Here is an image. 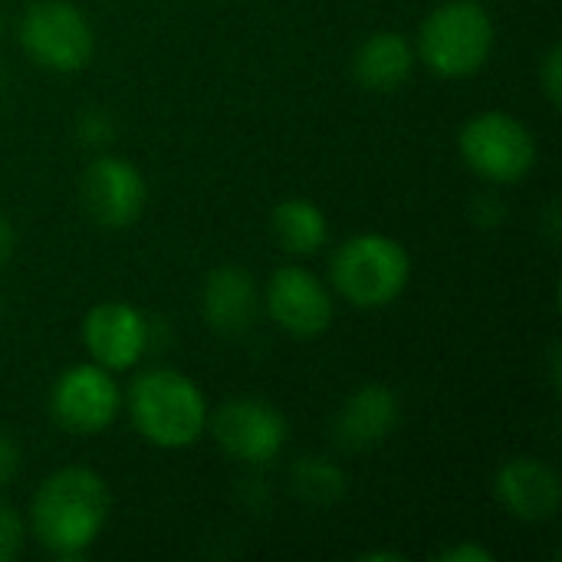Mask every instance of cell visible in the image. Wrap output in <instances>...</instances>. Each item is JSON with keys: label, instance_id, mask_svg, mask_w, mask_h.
Wrapping results in <instances>:
<instances>
[{"label": "cell", "instance_id": "obj_1", "mask_svg": "<svg viewBox=\"0 0 562 562\" xmlns=\"http://www.w3.org/2000/svg\"><path fill=\"white\" fill-rule=\"evenodd\" d=\"M109 487L89 468H63L49 474L30 504L33 537L59 560L82 557L109 520Z\"/></svg>", "mask_w": 562, "mask_h": 562}, {"label": "cell", "instance_id": "obj_2", "mask_svg": "<svg viewBox=\"0 0 562 562\" xmlns=\"http://www.w3.org/2000/svg\"><path fill=\"white\" fill-rule=\"evenodd\" d=\"M128 415L138 435L158 448H188L207 428L204 392L175 369H151L128 389Z\"/></svg>", "mask_w": 562, "mask_h": 562}, {"label": "cell", "instance_id": "obj_3", "mask_svg": "<svg viewBox=\"0 0 562 562\" xmlns=\"http://www.w3.org/2000/svg\"><path fill=\"white\" fill-rule=\"evenodd\" d=\"M494 36V20L481 0H448L425 16L415 56L441 79H464L484 69Z\"/></svg>", "mask_w": 562, "mask_h": 562}, {"label": "cell", "instance_id": "obj_4", "mask_svg": "<svg viewBox=\"0 0 562 562\" xmlns=\"http://www.w3.org/2000/svg\"><path fill=\"white\" fill-rule=\"evenodd\" d=\"M412 280L408 250L389 234L349 237L333 257V286L359 310L395 303Z\"/></svg>", "mask_w": 562, "mask_h": 562}, {"label": "cell", "instance_id": "obj_5", "mask_svg": "<svg viewBox=\"0 0 562 562\" xmlns=\"http://www.w3.org/2000/svg\"><path fill=\"white\" fill-rule=\"evenodd\" d=\"M20 43L26 56L49 72H79L95 53L92 23L69 0H40L26 7Z\"/></svg>", "mask_w": 562, "mask_h": 562}, {"label": "cell", "instance_id": "obj_6", "mask_svg": "<svg viewBox=\"0 0 562 562\" xmlns=\"http://www.w3.org/2000/svg\"><path fill=\"white\" fill-rule=\"evenodd\" d=\"M464 161L494 184H514L537 165V138L507 112H481L461 128Z\"/></svg>", "mask_w": 562, "mask_h": 562}, {"label": "cell", "instance_id": "obj_7", "mask_svg": "<svg viewBox=\"0 0 562 562\" xmlns=\"http://www.w3.org/2000/svg\"><path fill=\"white\" fill-rule=\"evenodd\" d=\"M119 408H122V392L112 372L95 362L66 369L49 392L53 422L69 435L105 431L115 422Z\"/></svg>", "mask_w": 562, "mask_h": 562}, {"label": "cell", "instance_id": "obj_8", "mask_svg": "<svg viewBox=\"0 0 562 562\" xmlns=\"http://www.w3.org/2000/svg\"><path fill=\"white\" fill-rule=\"evenodd\" d=\"M207 425L214 441L240 464H270L290 438L286 418L263 398H231Z\"/></svg>", "mask_w": 562, "mask_h": 562}, {"label": "cell", "instance_id": "obj_9", "mask_svg": "<svg viewBox=\"0 0 562 562\" xmlns=\"http://www.w3.org/2000/svg\"><path fill=\"white\" fill-rule=\"evenodd\" d=\"M145 178L128 158L102 155L82 175V204L99 227L119 231L135 224L145 211Z\"/></svg>", "mask_w": 562, "mask_h": 562}, {"label": "cell", "instance_id": "obj_10", "mask_svg": "<svg viewBox=\"0 0 562 562\" xmlns=\"http://www.w3.org/2000/svg\"><path fill=\"white\" fill-rule=\"evenodd\" d=\"M263 303L270 319L296 339L323 336L333 323V296L326 283L303 267H280L267 283Z\"/></svg>", "mask_w": 562, "mask_h": 562}, {"label": "cell", "instance_id": "obj_11", "mask_svg": "<svg viewBox=\"0 0 562 562\" xmlns=\"http://www.w3.org/2000/svg\"><path fill=\"white\" fill-rule=\"evenodd\" d=\"M82 342L95 366L109 372H125L148 349V323L132 303L109 300L86 313Z\"/></svg>", "mask_w": 562, "mask_h": 562}, {"label": "cell", "instance_id": "obj_12", "mask_svg": "<svg viewBox=\"0 0 562 562\" xmlns=\"http://www.w3.org/2000/svg\"><path fill=\"white\" fill-rule=\"evenodd\" d=\"M497 501L507 514H514L524 524H543L557 517L562 501L560 474L537 458H514L497 471L494 481Z\"/></svg>", "mask_w": 562, "mask_h": 562}, {"label": "cell", "instance_id": "obj_13", "mask_svg": "<svg viewBox=\"0 0 562 562\" xmlns=\"http://www.w3.org/2000/svg\"><path fill=\"white\" fill-rule=\"evenodd\" d=\"M398 418L402 405L389 385H362L342 402L333 422V435L346 451H366L382 445L398 428Z\"/></svg>", "mask_w": 562, "mask_h": 562}, {"label": "cell", "instance_id": "obj_14", "mask_svg": "<svg viewBox=\"0 0 562 562\" xmlns=\"http://www.w3.org/2000/svg\"><path fill=\"white\" fill-rule=\"evenodd\" d=\"M204 319L217 336H244L260 313V293L250 277V270L227 263L207 273L204 293H201Z\"/></svg>", "mask_w": 562, "mask_h": 562}, {"label": "cell", "instance_id": "obj_15", "mask_svg": "<svg viewBox=\"0 0 562 562\" xmlns=\"http://www.w3.org/2000/svg\"><path fill=\"white\" fill-rule=\"evenodd\" d=\"M412 72H415V49L395 30L372 33L352 59V76L369 92H395L412 79Z\"/></svg>", "mask_w": 562, "mask_h": 562}, {"label": "cell", "instance_id": "obj_16", "mask_svg": "<svg viewBox=\"0 0 562 562\" xmlns=\"http://www.w3.org/2000/svg\"><path fill=\"white\" fill-rule=\"evenodd\" d=\"M273 234L283 244V250L296 257H310L329 240V224H326V214L313 201L290 198V201H280L273 211Z\"/></svg>", "mask_w": 562, "mask_h": 562}, {"label": "cell", "instance_id": "obj_17", "mask_svg": "<svg viewBox=\"0 0 562 562\" xmlns=\"http://www.w3.org/2000/svg\"><path fill=\"white\" fill-rule=\"evenodd\" d=\"M290 484H293V494L313 507H323V504H333L346 494V474L326 461V458H303L293 464V474H290Z\"/></svg>", "mask_w": 562, "mask_h": 562}, {"label": "cell", "instance_id": "obj_18", "mask_svg": "<svg viewBox=\"0 0 562 562\" xmlns=\"http://www.w3.org/2000/svg\"><path fill=\"white\" fill-rule=\"evenodd\" d=\"M26 540V527L20 520V514L0 497V562H10L20 557Z\"/></svg>", "mask_w": 562, "mask_h": 562}, {"label": "cell", "instance_id": "obj_19", "mask_svg": "<svg viewBox=\"0 0 562 562\" xmlns=\"http://www.w3.org/2000/svg\"><path fill=\"white\" fill-rule=\"evenodd\" d=\"M540 82H543V92L550 99V105H560L562 99V49L553 43L543 56V66H540Z\"/></svg>", "mask_w": 562, "mask_h": 562}, {"label": "cell", "instance_id": "obj_20", "mask_svg": "<svg viewBox=\"0 0 562 562\" xmlns=\"http://www.w3.org/2000/svg\"><path fill=\"white\" fill-rule=\"evenodd\" d=\"M16 471H20V448L13 438L0 431V487H7L16 477Z\"/></svg>", "mask_w": 562, "mask_h": 562}, {"label": "cell", "instance_id": "obj_21", "mask_svg": "<svg viewBox=\"0 0 562 562\" xmlns=\"http://www.w3.org/2000/svg\"><path fill=\"white\" fill-rule=\"evenodd\" d=\"M79 132L86 138V145H102L112 132V122L102 115V112H86L82 122H79Z\"/></svg>", "mask_w": 562, "mask_h": 562}, {"label": "cell", "instance_id": "obj_22", "mask_svg": "<svg viewBox=\"0 0 562 562\" xmlns=\"http://www.w3.org/2000/svg\"><path fill=\"white\" fill-rule=\"evenodd\" d=\"M441 562H494V553L481 543H458V547H448L441 557Z\"/></svg>", "mask_w": 562, "mask_h": 562}, {"label": "cell", "instance_id": "obj_23", "mask_svg": "<svg viewBox=\"0 0 562 562\" xmlns=\"http://www.w3.org/2000/svg\"><path fill=\"white\" fill-rule=\"evenodd\" d=\"M10 254H13V227H10L7 214L0 211V263L10 260Z\"/></svg>", "mask_w": 562, "mask_h": 562}]
</instances>
